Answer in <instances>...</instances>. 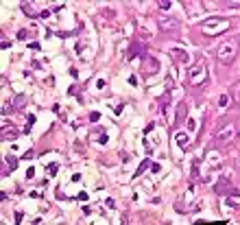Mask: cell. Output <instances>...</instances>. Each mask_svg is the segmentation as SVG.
<instances>
[{
    "mask_svg": "<svg viewBox=\"0 0 240 225\" xmlns=\"http://www.w3.org/2000/svg\"><path fill=\"white\" fill-rule=\"evenodd\" d=\"M157 24H159V29L166 33V31H170V29H177L179 22H177V18H172V15H159V18H157Z\"/></svg>",
    "mask_w": 240,
    "mask_h": 225,
    "instance_id": "5",
    "label": "cell"
},
{
    "mask_svg": "<svg viewBox=\"0 0 240 225\" xmlns=\"http://www.w3.org/2000/svg\"><path fill=\"white\" fill-rule=\"evenodd\" d=\"M157 70H159V61L153 55H144L142 57V72L144 75H155Z\"/></svg>",
    "mask_w": 240,
    "mask_h": 225,
    "instance_id": "4",
    "label": "cell"
},
{
    "mask_svg": "<svg viewBox=\"0 0 240 225\" xmlns=\"http://www.w3.org/2000/svg\"><path fill=\"white\" fill-rule=\"evenodd\" d=\"M22 9H24V13H29V18H37V15H35V9H33V4L24 2V4H22Z\"/></svg>",
    "mask_w": 240,
    "mask_h": 225,
    "instance_id": "10",
    "label": "cell"
},
{
    "mask_svg": "<svg viewBox=\"0 0 240 225\" xmlns=\"http://www.w3.org/2000/svg\"><path fill=\"white\" fill-rule=\"evenodd\" d=\"M153 127H155V122H148V125H146V129H144V131H146V133H148V131H153Z\"/></svg>",
    "mask_w": 240,
    "mask_h": 225,
    "instance_id": "23",
    "label": "cell"
},
{
    "mask_svg": "<svg viewBox=\"0 0 240 225\" xmlns=\"http://www.w3.org/2000/svg\"><path fill=\"white\" fill-rule=\"evenodd\" d=\"M170 55H172V57H175L177 61H183V64H188V55L183 53L181 48H172V50H170Z\"/></svg>",
    "mask_w": 240,
    "mask_h": 225,
    "instance_id": "7",
    "label": "cell"
},
{
    "mask_svg": "<svg viewBox=\"0 0 240 225\" xmlns=\"http://www.w3.org/2000/svg\"><path fill=\"white\" fill-rule=\"evenodd\" d=\"M188 142H190V140H188V133H177V144H179V149L181 151H186L188 149Z\"/></svg>",
    "mask_w": 240,
    "mask_h": 225,
    "instance_id": "8",
    "label": "cell"
},
{
    "mask_svg": "<svg viewBox=\"0 0 240 225\" xmlns=\"http://www.w3.org/2000/svg\"><path fill=\"white\" fill-rule=\"evenodd\" d=\"M205 79H208V70H205L203 61H199L197 66H192V68H190V83H194V85H201Z\"/></svg>",
    "mask_w": 240,
    "mask_h": 225,
    "instance_id": "3",
    "label": "cell"
},
{
    "mask_svg": "<svg viewBox=\"0 0 240 225\" xmlns=\"http://www.w3.org/2000/svg\"><path fill=\"white\" fill-rule=\"evenodd\" d=\"M227 26H229V22H227L225 18H216V15H214V18H208V20H205L201 29H203L205 35H218V33H223Z\"/></svg>",
    "mask_w": 240,
    "mask_h": 225,
    "instance_id": "2",
    "label": "cell"
},
{
    "mask_svg": "<svg viewBox=\"0 0 240 225\" xmlns=\"http://www.w3.org/2000/svg\"><path fill=\"white\" fill-rule=\"evenodd\" d=\"M98 118H100V114H98V111H92V114H90V120H92V122H96Z\"/></svg>",
    "mask_w": 240,
    "mask_h": 225,
    "instance_id": "17",
    "label": "cell"
},
{
    "mask_svg": "<svg viewBox=\"0 0 240 225\" xmlns=\"http://www.w3.org/2000/svg\"><path fill=\"white\" fill-rule=\"evenodd\" d=\"M188 129H190V131H194V129H197V125H194L192 118H188Z\"/></svg>",
    "mask_w": 240,
    "mask_h": 225,
    "instance_id": "19",
    "label": "cell"
},
{
    "mask_svg": "<svg viewBox=\"0 0 240 225\" xmlns=\"http://www.w3.org/2000/svg\"><path fill=\"white\" fill-rule=\"evenodd\" d=\"M22 221V212H15V225H18Z\"/></svg>",
    "mask_w": 240,
    "mask_h": 225,
    "instance_id": "24",
    "label": "cell"
},
{
    "mask_svg": "<svg viewBox=\"0 0 240 225\" xmlns=\"http://www.w3.org/2000/svg\"><path fill=\"white\" fill-rule=\"evenodd\" d=\"M46 168L50 171V175H55V173H57V168H59V166H57V164H50V166H46Z\"/></svg>",
    "mask_w": 240,
    "mask_h": 225,
    "instance_id": "18",
    "label": "cell"
},
{
    "mask_svg": "<svg viewBox=\"0 0 240 225\" xmlns=\"http://www.w3.org/2000/svg\"><path fill=\"white\" fill-rule=\"evenodd\" d=\"M236 55H238V44L234 42V39H227V42H223L221 46H218V50H216V59H218L223 66L234 64Z\"/></svg>",
    "mask_w": 240,
    "mask_h": 225,
    "instance_id": "1",
    "label": "cell"
},
{
    "mask_svg": "<svg viewBox=\"0 0 240 225\" xmlns=\"http://www.w3.org/2000/svg\"><path fill=\"white\" fill-rule=\"evenodd\" d=\"M148 166H151V162H148V160H144V162H142V164H140V166H138V171H135V175H142V173H144V171H146V168H148Z\"/></svg>",
    "mask_w": 240,
    "mask_h": 225,
    "instance_id": "12",
    "label": "cell"
},
{
    "mask_svg": "<svg viewBox=\"0 0 240 225\" xmlns=\"http://www.w3.org/2000/svg\"><path fill=\"white\" fill-rule=\"evenodd\" d=\"M157 7H159V9H161V11H168V9H170V7H172V2H168V0H161V2H159V4H157Z\"/></svg>",
    "mask_w": 240,
    "mask_h": 225,
    "instance_id": "13",
    "label": "cell"
},
{
    "mask_svg": "<svg viewBox=\"0 0 240 225\" xmlns=\"http://www.w3.org/2000/svg\"><path fill=\"white\" fill-rule=\"evenodd\" d=\"M26 37H29V31H26V29H22V31L18 33V39H26Z\"/></svg>",
    "mask_w": 240,
    "mask_h": 225,
    "instance_id": "15",
    "label": "cell"
},
{
    "mask_svg": "<svg viewBox=\"0 0 240 225\" xmlns=\"http://www.w3.org/2000/svg\"><path fill=\"white\" fill-rule=\"evenodd\" d=\"M227 105H229V96H227V94H223V96L218 98V107H221V109H227Z\"/></svg>",
    "mask_w": 240,
    "mask_h": 225,
    "instance_id": "11",
    "label": "cell"
},
{
    "mask_svg": "<svg viewBox=\"0 0 240 225\" xmlns=\"http://www.w3.org/2000/svg\"><path fill=\"white\" fill-rule=\"evenodd\" d=\"M236 96H238V98H240V88H238V92H236Z\"/></svg>",
    "mask_w": 240,
    "mask_h": 225,
    "instance_id": "25",
    "label": "cell"
},
{
    "mask_svg": "<svg viewBox=\"0 0 240 225\" xmlns=\"http://www.w3.org/2000/svg\"><path fill=\"white\" fill-rule=\"evenodd\" d=\"M186 107H188V103H186V101H181L179 107H177V122L186 120Z\"/></svg>",
    "mask_w": 240,
    "mask_h": 225,
    "instance_id": "9",
    "label": "cell"
},
{
    "mask_svg": "<svg viewBox=\"0 0 240 225\" xmlns=\"http://www.w3.org/2000/svg\"><path fill=\"white\" fill-rule=\"evenodd\" d=\"M7 162H9V166H11V168H15V166H18V160H15V157H7Z\"/></svg>",
    "mask_w": 240,
    "mask_h": 225,
    "instance_id": "16",
    "label": "cell"
},
{
    "mask_svg": "<svg viewBox=\"0 0 240 225\" xmlns=\"http://www.w3.org/2000/svg\"><path fill=\"white\" fill-rule=\"evenodd\" d=\"M33 175H35V171H33V168H29V171H26V179H33Z\"/></svg>",
    "mask_w": 240,
    "mask_h": 225,
    "instance_id": "21",
    "label": "cell"
},
{
    "mask_svg": "<svg viewBox=\"0 0 240 225\" xmlns=\"http://www.w3.org/2000/svg\"><path fill=\"white\" fill-rule=\"evenodd\" d=\"M159 168H161L159 164H151V171H153V173H159Z\"/></svg>",
    "mask_w": 240,
    "mask_h": 225,
    "instance_id": "22",
    "label": "cell"
},
{
    "mask_svg": "<svg viewBox=\"0 0 240 225\" xmlns=\"http://www.w3.org/2000/svg\"><path fill=\"white\" fill-rule=\"evenodd\" d=\"M22 157H24V160H31V157H35V153H33V151H26Z\"/></svg>",
    "mask_w": 240,
    "mask_h": 225,
    "instance_id": "20",
    "label": "cell"
},
{
    "mask_svg": "<svg viewBox=\"0 0 240 225\" xmlns=\"http://www.w3.org/2000/svg\"><path fill=\"white\" fill-rule=\"evenodd\" d=\"M22 101H24V96H22V94H20V96H15V109H18V107H22V105H24V103H22Z\"/></svg>",
    "mask_w": 240,
    "mask_h": 225,
    "instance_id": "14",
    "label": "cell"
},
{
    "mask_svg": "<svg viewBox=\"0 0 240 225\" xmlns=\"http://www.w3.org/2000/svg\"><path fill=\"white\" fill-rule=\"evenodd\" d=\"M234 133H236V127H234L231 122H227V125L218 131V136H216V138H218L221 142H227V140H231V138H234Z\"/></svg>",
    "mask_w": 240,
    "mask_h": 225,
    "instance_id": "6",
    "label": "cell"
}]
</instances>
